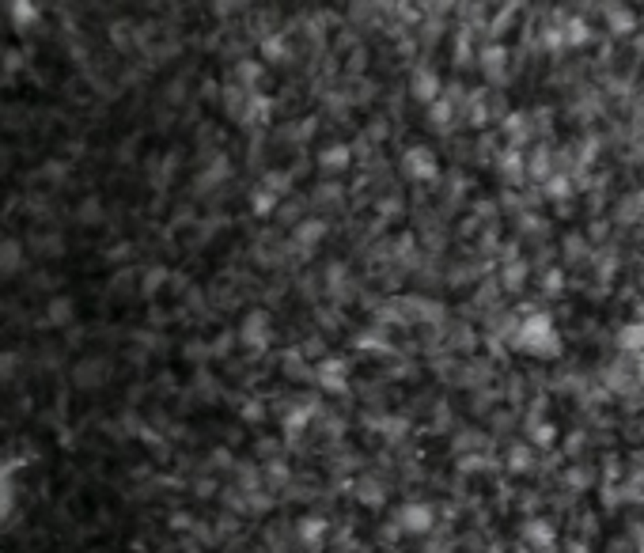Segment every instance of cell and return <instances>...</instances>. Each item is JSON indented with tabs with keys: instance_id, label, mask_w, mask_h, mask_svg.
Segmentation results:
<instances>
[{
	"instance_id": "obj_15",
	"label": "cell",
	"mask_w": 644,
	"mask_h": 553,
	"mask_svg": "<svg viewBox=\"0 0 644 553\" xmlns=\"http://www.w3.org/2000/svg\"><path fill=\"white\" fill-rule=\"evenodd\" d=\"M584 42H587V23L580 15L565 19V46H584Z\"/></svg>"
},
{
	"instance_id": "obj_23",
	"label": "cell",
	"mask_w": 644,
	"mask_h": 553,
	"mask_svg": "<svg viewBox=\"0 0 644 553\" xmlns=\"http://www.w3.org/2000/svg\"><path fill=\"white\" fill-rule=\"evenodd\" d=\"M508 466H512V470H527V466H530V451H527V447H512Z\"/></svg>"
},
{
	"instance_id": "obj_16",
	"label": "cell",
	"mask_w": 644,
	"mask_h": 553,
	"mask_svg": "<svg viewBox=\"0 0 644 553\" xmlns=\"http://www.w3.org/2000/svg\"><path fill=\"white\" fill-rule=\"evenodd\" d=\"M46 315H50V323H53V326H64V323H72V300H69V296H61V300H53Z\"/></svg>"
},
{
	"instance_id": "obj_7",
	"label": "cell",
	"mask_w": 644,
	"mask_h": 553,
	"mask_svg": "<svg viewBox=\"0 0 644 553\" xmlns=\"http://www.w3.org/2000/svg\"><path fill=\"white\" fill-rule=\"evenodd\" d=\"M349 159H352L349 144H330V148L319 152V167H322V171H345V167H349Z\"/></svg>"
},
{
	"instance_id": "obj_25",
	"label": "cell",
	"mask_w": 644,
	"mask_h": 553,
	"mask_svg": "<svg viewBox=\"0 0 644 553\" xmlns=\"http://www.w3.org/2000/svg\"><path fill=\"white\" fill-rule=\"evenodd\" d=\"M553 436H557V428H553V424H538V428H535V444L538 447H550Z\"/></svg>"
},
{
	"instance_id": "obj_3",
	"label": "cell",
	"mask_w": 644,
	"mask_h": 553,
	"mask_svg": "<svg viewBox=\"0 0 644 553\" xmlns=\"http://www.w3.org/2000/svg\"><path fill=\"white\" fill-rule=\"evenodd\" d=\"M315 379H319L322 390H330V395H345V390H349V364H345L341 356H326L315 368Z\"/></svg>"
},
{
	"instance_id": "obj_11",
	"label": "cell",
	"mask_w": 644,
	"mask_h": 553,
	"mask_svg": "<svg viewBox=\"0 0 644 553\" xmlns=\"http://www.w3.org/2000/svg\"><path fill=\"white\" fill-rule=\"evenodd\" d=\"M504 61H508V53H504V46H485L481 50V69L489 72L493 80H501V69H504Z\"/></svg>"
},
{
	"instance_id": "obj_1",
	"label": "cell",
	"mask_w": 644,
	"mask_h": 553,
	"mask_svg": "<svg viewBox=\"0 0 644 553\" xmlns=\"http://www.w3.org/2000/svg\"><path fill=\"white\" fill-rule=\"evenodd\" d=\"M512 341H515V349L530 352V356H561V338L546 315H527Z\"/></svg>"
},
{
	"instance_id": "obj_14",
	"label": "cell",
	"mask_w": 644,
	"mask_h": 553,
	"mask_svg": "<svg viewBox=\"0 0 644 553\" xmlns=\"http://www.w3.org/2000/svg\"><path fill=\"white\" fill-rule=\"evenodd\" d=\"M607 19H610V27H614L618 35H629V30L637 27V15H629L625 8H610V12H607Z\"/></svg>"
},
{
	"instance_id": "obj_13",
	"label": "cell",
	"mask_w": 644,
	"mask_h": 553,
	"mask_svg": "<svg viewBox=\"0 0 644 553\" xmlns=\"http://www.w3.org/2000/svg\"><path fill=\"white\" fill-rule=\"evenodd\" d=\"M527 174L530 179H538V182H550V152L538 148L535 156L527 159Z\"/></svg>"
},
{
	"instance_id": "obj_22",
	"label": "cell",
	"mask_w": 644,
	"mask_h": 553,
	"mask_svg": "<svg viewBox=\"0 0 644 553\" xmlns=\"http://www.w3.org/2000/svg\"><path fill=\"white\" fill-rule=\"evenodd\" d=\"M273 205H277V194H269V190H258V194H254V212L258 216H265Z\"/></svg>"
},
{
	"instance_id": "obj_18",
	"label": "cell",
	"mask_w": 644,
	"mask_h": 553,
	"mask_svg": "<svg viewBox=\"0 0 644 553\" xmlns=\"http://www.w3.org/2000/svg\"><path fill=\"white\" fill-rule=\"evenodd\" d=\"M19 254H23V246L15 243V239H8L4 243V258H0V269H4V273H15V269H19Z\"/></svg>"
},
{
	"instance_id": "obj_29",
	"label": "cell",
	"mask_w": 644,
	"mask_h": 553,
	"mask_svg": "<svg viewBox=\"0 0 644 553\" xmlns=\"http://www.w3.org/2000/svg\"><path fill=\"white\" fill-rule=\"evenodd\" d=\"M269 482H285V466H280V462L277 466H269Z\"/></svg>"
},
{
	"instance_id": "obj_19",
	"label": "cell",
	"mask_w": 644,
	"mask_h": 553,
	"mask_svg": "<svg viewBox=\"0 0 644 553\" xmlns=\"http://www.w3.org/2000/svg\"><path fill=\"white\" fill-rule=\"evenodd\" d=\"M262 57H265V61H280V57H288L285 38H280V35H269V38H265V42H262Z\"/></svg>"
},
{
	"instance_id": "obj_5",
	"label": "cell",
	"mask_w": 644,
	"mask_h": 553,
	"mask_svg": "<svg viewBox=\"0 0 644 553\" xmlns=\"http://www.w3.org/2000/svg\"><path fill=\"white\" fill-rule=\"evenodd\" d=\"M239 338H243V345H254L262 349L265 341H269V318H265V311H254V315H247L243 330H239Z\"/></svg>"
},
{
	"instance_id": "obj_12",
	"label": "cell",
	"mask_w": 644,
	"mask_h": 553,
	"mask_svg": "<svg viewBox=\"0 0 644 553\" xmlns=\"http://www.w3.org/2000/svg\"><path fill=\"white\" fill-rule=\"evenodd\" d=\"M322 235H326V224H322V220H303L300 228H296V243H300V246L319 243Z\"/></svg>"
},
{
	"instance_id": "obj_8",
	"label": "cell",
	"mask_w": 644,
	"mask_h": 553,
	"mask_svg": "<svg viewBox=\"0 0 644 553\" xmlns=\"http://www.w3.org/2000/svg\"><path fill=\"white\" fill-rule=\"evenodd\" d=\"M523 542H527V546H535V550L553 546V527L546 523V519H530V523L523 527Z\"/></svg>"
},
{
	"instance_id": "obj_10",
	"label": "cell",
	"mask_w": 644,
	"mask_h": 553,
	"mask_svg": "<svg viewBox=\"0 0 644 553\" xmlns=\"http://www.w3.org/2000/svg\"><path fill=\"white\" fill-rule=\"evenodd\" d=\"M322 538H326V519H319V516L300 519V542H303V546H307V550H319Z\"/></svg>"
},
{
	"instance_id": "obj_26",
	"label": "cell",
	"mask_w": 644,
	"mask_h": 553,
	"mask_svg": "<svg viewBox=\"0 0 644 553\" xmlns=\"http://www.w3.org/2000/svg\"><path fill=\"white\" fill-rule=\"evenodd\" d=\"M447 118H451V107H447V102H432V122L444 125Z\"/></svg>"
},
{
	"instance_id": "obj_30",
	"label": "cell",
	"mask_w": 644,
	"mask_h": 553,
	"mask_svg": "<svg viewBox=\"0 0 644 553\" xmlns=\"http://www.w3.org/2000/svg\"><path fill=\"white\" fill-rule=\"evenodd\" d=\"M80 216H84V220H87V216H99V205H95V201L84 205V208H80Z\"/></svg>"
},
{
	"instance_id": "obj_28",
	"label": "cell",
	"mask_w": 644,
	"mask_h": 553,
	"mask_svg": "<svg viewBox=\"0 0 644 553\" xmlns=\"http://www.w3.org/2000/svg\"><path fill=\"white\" fill-rule=\"evenodd\" d=\"M546 186H550V194H557V197H565V194H569V182H565V179H550Z\"/></svg>"
},
{
	"instance_id": "obj_24",
	"label": "cell",
	"mask_w": 644,
	"mask_h": 553,
	"mask_svg": "<svg viewBox=\"0 0 644 553\" xmlns=\"http://www.w3.org/2000/svg\"><path fill=\"white\" fill-rule=\"evenodd\" d=\"M235 72H239V84H247V87H254V80H258V72H262V69H258V65H254V61H243V65H239Z\"/></svg>"
},
{
	"instance_id": "obj_27",
	"label": "cell",
	"mask_w": 644,
	"mask_h": 553,
	"mask_svg": "<svg viewBox=\"0 0 644 553\" xmlns=\"http://www.w3.org/2000/svg\"><path fill=\"white\" fill-rule=\"evenodd\" d=\"M163 277H167L163 269H156V273H148V277H144V292H156V288L163 284Z\"/></svg>"
},
{
	"instance_id": "obj_20",
	"label": "cell",
	"mask_w": 644,
	"mask_h": 553,
	"mask_svg": "<svg viewBox=\"0 0 644 553\" xmlns=\"http://www.w3.org/2000/svg\"><path fill=\"white\" fill-rule=\"evenodd\" d=\"M12 12H15V23H19V27H27V23H38V8H35V4H23V0H15Z\"/></svg>"
},
{
	"instance_id": "obj_31",
	"label": "cell",
	"mask_w": 644,
	"mask_h": 553,
	"mask_svg": "<svg viewBox=\"0 0 644 553\" xmlns=\"http://www.w3.org/2000/svg\"><path fill=\"white\" fill-rule=\"evenodd\" d=\"M637 546H641V553H644V523L637 527Z\"/></svg>"
},
{
	"instance_id": "obj_17",
	"label": "cell",
	"mask_w": 644,
	"mask_h": 553,
	"mask_svg": "<svg viewBox=\"0 0 644 553\" xmlns=\"http://www.w3.org/2000/svg\"><path fill=\"white\" fill-rule=\"evenodd\" d=\"M527 280V262H508L504 266V288H523Z\"/></svg>"
},
{
	"instance_id": "obj_9",
	"label": "cell",
	"mask_w": 644,
	"mask_h": 553,
	"mask_svg": "<svg viewBox=\"0 0 644 553\" xmlns=\"http://www.w3.org/2000/svg\"><path fill=\"white\" fill-rule=\"evenodd\" d=\"M618 345L633 352V356H644V323H625L618 330Z\"/></svg>"
},
{
	"instance_id": "obj_2",
	"label": "cell",
	"mask_w": 644,
	"mask_h": 553,
	"mask_svg": "<svg viewBox=\"0 0 644 553\" xmlns=\"http://www.w3.org/2000/svg\"><path fill=\"white\" fill-rule=\"evenodd\" d=\"M402 171H406V179H413V182H432V179L440 174L436 152H432V148H424V144L409 148L406 156H402Z\"/></svg>"
},
{
	"instance_id": "obj_4",
	"label": "cell",
	"mask_w": 644,
	"mask_h": 553,
	"mask_svg": "<svg viewBox=\"0 0 644 553\" xmlns=\"http://www.w3.org/2000/svg\"><path fill=\"white\" fill-rule=\"evenodd\" d=\"M398 527L406 534H424V531H432V508L424 500H409V504H402L398 508Z\"/></svg>"
},
{
	"instance_id": "obj_6",
	"label": "cell",
	"mask_w": 644,
	"mask_h": 553,
	"mask_svg": "<svg viewBox=\"0 0 644 553\" xmlns=\"http://www.w3.org/2000/svg\"><path fill=\"white\" fill-rule=\"evenodd\" d=\"M409 91H413V99H417V102L432 107V102H436V95H440V80H436V72L421 69V72L413 76V84H409Z\"/></svg>"
},
{
	"instance_id": "obj_21",
	"label": "cell",
	"mask_w": 644,
	"mask_h": 553,
	"mask_svg": "<svg viewBox=\"0 0 644 553\" xmlns=\"http://www.w3.org/2000/svg\"><path fill=\"white\" fill-rule=\"evenodd\" d=\"M243 118H254V122H265V118H269V99H265V95H254V99H251V110H247Z\"/></svg>"
}]
</instances>
